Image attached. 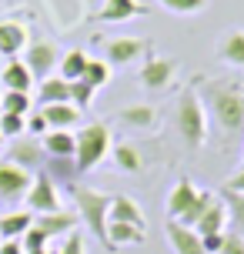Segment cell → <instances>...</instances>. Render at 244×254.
Listing matches in <instances>:
<instances>
[{
	"label": "cell",
	"mask_w": 244,
	"mask_h": 254,
	"mask_svg": "<svg viewBox=\"0 0 244 254\" xmlns=\"http://www.w3.org/2000/svg\"><path fill=\"white\" fill-rule=\"evenodd\" d=\"M107 221H124V224H134V228H147V217H144L141 204L134 197H127V194H114Z\"/></svg>",
	"instance_id": "obj_16"
},
{
	"label": "cell",
	"mask_w": 244,
	"mask_h": 254,
	"mask_svg": "<svg viewBox=\"0 0 244 254\" xmlns=\"http://www.w3.org/2000/svg\"><path fill=\"white\" fill-rule=\"evenodd\" d=\"M194 197H197V188L191 184V178H181L174 190L167 194V221H181V214L194 204Z\"/></svg>",
	"instance_id": "obj_17"
},
{
	"label": "cell",
	"mask_w": 244,
	"mask_h": 254,
	"mask_svg": "<svg viewBox=\"0 0 244 254\" xmlns=\"http://www.w3.org/2000/svg\"><path fill=\"white\" fill-rule=\"evenodd\" d=\"M201 244H204L207 254H218L221 244H224V231H221V234H201Z\"/></svg>",
	"instance_id": "obj_40"
},
{
	"label": "cell",
	"mask_w": 244,
	"mask_h": 254,
	"mask_svg": "<svg viewBox=\"0 0 244 254\" xmlns=\"http://www.w3.org/2000/svg\"><path fill=\"white\" fill-rule=\"evenodd\" d=\"M218 254H244V238L234 231H224V244H221Z\"/></svg>",
	"instance_id": "obj_37"
},
{
	"label": "cell",
	"mask_w": 244,
	"mask_h": 254,
	"mask_svg": "<svg viewBox=\"0 0 244 254\" xmlns=\"http://www.w3.org/2000/svg\"><path fill=\"white\" fill-rule=\"evenodd\" d=\"M30 184H34L30 171L10 164L7 157L0 161V201H20V197H27Z\"/></svg>",
	"instance_id": "obj_10"
},
{
	"label": "cell",
	"mask_w": 244,
	"mask_h": 254,
	"mask_svg": "<svg viewBox=\"0 0 244 254\" xmlns=\"http://www.w3.org/2000/svg\"><path fill=\"white\" fill-rule=\"evenodd\" d=\"M111 154H114V164L121 167L124 174H137V171L144 167V161H141V154H137L134 144H114Z\"/></svg>",
	"instance_id": "obj_28"
},
{
	"label": "cell",
	"mask_w": 244,
	"mask_h": 254,
	"mask_svg": "<svg viewBox=\"0 0 244 254\" xmlns=\"http://www.w3.org/2000/svg\"><path fill=\"white\" fill-rule=\"evenodd\" d=\"M137 13H144L137 0H104V7L94 13V20L97 24H124V20H134Z\"/></svg>",
	"instance_id": "obj_14"
},
{
	"label": "cell",
	"mask_w": 244,
	"mask_h": 254,
	"mask_svg": "<svg viewBox=\"0 0 244 254\" xmlns=\"http://www.w3.org/2000/svg\"><path fill=\"white\" fill-rule=\"evenodd\" d=\"M44 174H47L54 184H67V188H74V181L80 178L77 161H74V157H47Z\"/></svg>",
	"instance_id": "obj_22"
},
{
	"label": "cell",
	"mask_w": 244,
	"mask_h": 254,
	"mask_svg": "<svg viewBox=\"0 0 244 254\" xmlns=\"http://www.w3.org/2000/svg\"><path fill=\"white\" fill-rule=\"evenodd\" d=\"M0 84H3V90H24V94H30V87H34V74L27 70L24 61L13 57V61L0 70Z\"/></svg>",
	"instance_id": "obj_20"
},
{
	"label": "cell",
	"mask_w": 244,
	"mask_h": 254,
	"mask_svg": "<svg viewBox=\"0 0 244 254\" xmlns=\"http://www.w3.org/2000/svg\"><path fill=\"white\" fill-rule=\"evenodd\" d=\"M70 101V84H67L64 77H44L37 87V104L40 107H47V104H64Z\"/></svg>",
	"instance_id": "obj_23"
},
{
	"label": "cell",
	"mask_w": 244,
	"mask_h": 254,
	"mask_svg": "<svg viewBox=\"0 0 244 254\" xmlns=\"http://www.w3.org/2000/svg\"><path fill=\"white\" fill-rule=\"evenodd\" d=\"M101 47H104V61L111 67H130V64H137L141 57L151 54V44L144 37H101Z\"/></svg>",
	"instance_id": "obj_5"
},
{
	"label": "cell",
	"mask_w": 244,
	"mask_h": 254,
	"mask_svg": "<svg viewBox=\"0 0 244 254\" xmlns=\"http://www.w3.org/2000/svg\"><path fill=\"white\" fill-rule=\"evenodd\" d=\"M24 64H27V70L34 74V80L51 77V70L61 64L57 44H54V40H30V44H27V51H24Z\"/></svg>",
	"instance_id": "obj_8"
},
{
	"label": "cell",
	"mask_w": 244,
	"mask_h": 254,
	"mask_svg": "<svg viewBox=\"0 0 244 254\" xmlns=\"http://www.w3.org/2000/svg\"><path fill=\"white\" fill-rule=\"evenodd\" d=\"M111 74H114V67L107 61H94V57H87V67H84V77L80 80H87L90 87L97 90V87H104L107 80H111Z\"/></svg>",
	"instance_id": "obj_32"
},
{
	"label": "cell",
	"mask_w": 244,
	"mask_h": 254,
	"mask_svg": "<svg viewBox=\"0 0 244 254\" xmlns=\"http://www.w3.org/2000/svg\"><path fill=\"white\" fill-rule=\"evenodd\" d=\"M147 231L134 228V224H124V221H107V251H121V248H134V244H144Z\"/></svg>",
	"instance_id": "obj_15"
},
{
	"label": "cell",
	"mask_w": 244,
	"mask_h": 254,
	"mask_svg": "<svg viewBox=\"0 0 244 254\" xmlns=\"http://www.w3.org/2000/svg\"><path fill=\"white\" fill-rule=\"evenodd\" d=\"M27 211L30 214H54V211H61V197H57V184H54L44 171L34 174V184L27 190Z\"/></svg>",
	"instance_id": "obj_7"
},
{
	"label": "cell",
	"mask_w": 244,
	"mask_h": 254,
	"mask_svg": "<svg viewBox=\"0 0 244 254\" xmlns=\"http://www.w3.org/2000/svg\"><path fill=\"white\" fill-rule=\"evenodd\" d=\"M214 54H218V61H224L228 67L244 70V30H241V27H234V30H228V34H221Z\"/></svg>",
	"instance_id": "obj_13"
},
{
	"label": "cell",
	"mask_w": 244,
	"mask_h": 254,
	"mask_svg": "<svg viewBox=\"0 0 244 254\" xmlns=\"http://www.w3.org/2000/svg\"><path fill=\"white\" fill-rule=\"evenodd\" d=\"M47 241H51V238H47V234H44L37 224H30V228H27V234L20 238L24 251H44V248H47Z\"/></svg>",
	"instance_id": "obj_36"
},
{
	"label": "cell",
	"mask_w": 244,
	"mask_h": 254,
	"mask_svg": "<svg viewBox=\"0 0 244 254\" xmlns=\"http://www.w3.org/2000/svg\"><path fill=\"white\" fill-rule=\"evenodd\" d=\"M70 197L77 204V217L90 228V234L107 248V214H111V201L114 197L104 194V190H94V188H80V184L70 188Z\"/></svg>",
	"instance_id": "obj_3"
},
{
	"label": "cell",
	"mask_w": 244,
	"mask_h": 254,
	"mask_svg": "<svg viewBox=\"0 0 244 254\" xmlns=\"http://www.w3.org/2000/svg\"><path fill=\"white\" fill-rule=\"evenodd\" d=\"M27 254H47V248H44V251H27Z\"/></svg>",
	"instance_id": "obj_43"
},
{
	"label": "cell",
	"mask_w": 244,
	"mask_h": 254,
	"mask_svg": "<svg viewBox=\"0 0 244 254\" xmlns=\"http://www.w3.org/2000/svg\"><path fill=\"white\" fill-rule=\"evenodd\" d=\"M197 97L204 101V111L221 127V134H241L244 130V90L224 80H197Z\"/></svg>",
	"instance_id": "obj_1"
},
{
	"label": "cell",
	"mask_w": 244,
	"mask_h": 254,
	"mask_svg": "<svg viewBox=\"0 0 244 254\" xmlns=\"http://www.w3.org/2000/svg\"><path fill=\"white\" fill-rule=\"evenodd\" d=\"M40 114H44V121H47V124H51V130H70V127L80 121V111L70 101H64V104H47V107H40Z\"/></svg>",
	"instance_id": "obj_19"
},
{
	"label": "cell",
	"mask_w": 244,
	"mask_h": 254,
	"mask_svg": "<svg viewBox=\"0 0 244 254\" xmlns=\"http://www.w3.org/2000/svg\"><path fill=\"white\" fill-rule=\"evenodd\" d=\"M30 44V34H27V24L24 20H0V54L3 57H17V54L27 51Z\"/></svg>",
	"instance_id": "obj_12"
},
{
	"label": "cell",
	"mask_w": 244,
	"mask_h": 254,
	"mask_svg": "<svg viewBox=\"0 0 244 254\" xmlns=\"http://www.w3.org/2000/svg\"><path fill=\"white\" fill-rule=\"evenodd\" d=\"M174 124H178V134L184 140V147H204L207 140V111H204V101L197 97V90L187 87L181 90L178 104H174Z\"/></svg>",
	"instance_id": "obj_2"
},
{
	"label": "cell",
	"mask_w": 244,
	"mask_h": 254,
	"mask_svg": "<svg viewBox=\"0 0 244 254\" xmlns=\"http://www.w3.org/2000/svg\"><path fill=\"white\" fill-rule=\"evenodd\" d=\"M61 254H84V234H80V231L64 234V248H61Z\"/></svg>",
	"instance_id": "obj_38"
},
{
	"label": "cell",
	"mask_w": 244,
	"mask_h": 254,
	"mask_svg": "<svg viewBox=\"0 0 244 254\" xmlns=\"http://www.w3.org/2000/svg\"><path fill=\"white\" fill-rule=\"evenodd\" d=\"M174 77H178V61H174V57H157V54H147V61H144L137 80H141L147 90L161 94V90H167L171 84H174Z\"/></svg>",
	"instance_id": "obj_6"
},
{
	"label": "cell",
	"mask_w": 244,
	"mask_h": 254,
	"mask_svg": "<svg viewBox=\"0 0 244 254\" xmlns=\"http://www.w3.org/2000/svg\"><path fill=\"white\" fill-rule=\"evenodd\" d=\"M224 211H228V224H231V231L244 238V194H238V190H224Z\"/></svg>",
	"instance_id": "obj_27"
},
{
	"label": "cell",
	"mask_w": 244,
	"mask_h": 254,
	"mask_svg": "<svg viewBox=\"0 0 244 254\" xmlns=\"http://www.w3.org/2000/svg\"><path fill=\"white\" fill-rule=\"evenodd\" d=\"M74 137H77V154H74V161H77L80 174H87L90 167H97L104 157L111 154V147H114V140H111V127L101 124V121L84 124Z\"/></svg>",
	"instance_id": "obj_4"
},
{
	"label": "cell",
	"mask_w": 244,
	"mask_h": 254,
	"mask_svg": "<svg viewBox=\"0 0 244 254\" xmlns=\"http://www.w3.org/2000/svg\"><path fill=\"white\" fill-rule=\"evenodd\" d=\"M94 94H97V90L90 87L87 80H70V104H74L77 111H87L90 104H94Z\"/></svg>",
	"instance_id": "obj_33"
},
{
	"label": "cell",
	"mask_w": 244,
	"mask_h": 254,
	"mask_svg": "<svg viewBox=\"0 0 244 254\" xmlns=\"http://www.w3.org/2000/svg\"><path fill=\"white\" fill-rule=\"evenodd\" d=\"M214 201H218V194H214V190H197L194 204L184 211V214H181V224H184V228H194V224H197V217L204 214V211H207Z\"/></svg>",
	"instance_id": "obj_31"
},
{
	"label": "cell",
	"mask_w": 244,
	"mask_h": 254,
	"mask_svg": "<svg viewBox=\"0 0 244 254\" xmlns=\"http://www.w3.org/2000/svg\"><path fill=\"white\" fill-rule=\"evenodd\" d=\"M40 144H44L47 157H74L77 154V137L70 130H47Z\"/></svg>",
	"instance_id": "obj_21"
},
{
	"label": "cell",
	"mask_w": 244,
	"mask_h": 254,
	"mask_svg": "<svg viewBox=\"0 0 244 254\" xmlns=\"http://www.w3.org/2000/svg\"><path fill=\"white\" fill-rule=\"evenodd\" d=\"M241 167H244V161H241Z\"/></svg>",
	"instance_id": "obj_46"
},
{
	"label": "cell",
	"mask_w": 244,
	"mask_h": 254,
	"mask_svg": "<svg viewBox=\"0 0 244 254\" xmlns=\"http://www.w3.org/2000/svg\"><path fill=\"white\" fill-rule=\"evenodd\" d=\"M157 3L167 7L171 13H178V17H194L207 7V0H157Z\"/></svg>",
	"instance_id": "obj_34"
},
{
	"label": "cell",
	"mask_w": 244,
	"mask_h": 254,
	"mask_svg": "<svg viewBox=\"0 0 244 254\" xmlns=\"http://www.w3.org/2000/svg\"><path fill=\"white\" fill-rule=\"evenodd\" d=\"M0 140H3V134H0Z\"/></svg>",
	"instance_id": "obj_45"
},
{
	"label": "cell",
	"mask_w": 244,
	"mask_h": 254,
	"mask_svg": "<svg viewBox=\"0 0 244 254\" xmlns=\"http://www.w3.org/2000/svg\"><path fill=\"white\" fill-rule=\"evenodd\" d=\"M47 130H51V124H47V121H44V114H27V134H34V137H44V134H47Z\"/></svg>",
	"instance_id": "obj_39"
},
{
	"label": "cell",
	"mask_w": 244,
	"mask_h": 254,
	"mask_svg": "<svg viewBox=\"0 0 244 254\" xmlns=\"http://www.w3.org/2000/svg\"><path fill=\"white\" fill-rule=\"evenodd\" d=\"M194 231H197V234H221V231H224V201H214V204H211L204 214L197 217Z\"/></svg>",
	"instance_id": "obj_26"
},
{
	"label": "cell",
	"mask_w": 244,
	"mask_h": 254,
	"mask_svg": "<svg viewBox=\"0 0 244 254\" xmlns=\"http://www.w3.org/2000/svg\"><path fill=\"white\" fill-rule=\"evenodd\" d=\"M154 107L151 104H130V107H124V111H117V121H124L127 127H134V130H151L154 127Z\"/></svg>",
	"instance_id": "obj_25"
},
{
	"label": "cell",
	"mask_w": 244,
	"mask_h": 254,
	"mask_svg": "<svg viewBox=\"0 0 244 254\" xmlns=\"http://www.w3.org/2000/svg\"><path fill=\"white\" fill-rule=\"evenodd\" d=\"M30 224H34V214H30V211L3 214V217H0V238H3V241H20Z\"/></svg>",
	"instance_id": "obj_24"
},
{
	"label": "cell",
	"mask_w": 244,
	"mask_h": 254,
	"mask_svg": "<svg viewBox=\"0 0 244 254\" xmlns=\"http://www.w3.org/2000/svg\"><path fill=\"white\" fill-rule=\"evenodd\" d=\"M241 90H244V87H241Z\"/></svg>",
	"instance_id": "obj_47"
},
{
	"label": "cell",
	"mask_w": 244,
	"mask_h": 254,
	"mask_svg": "<svg viewBox=\"0 0 244 254\" xmlns=\"http://www.w3.org/2000/svg\"><path fill=\"white\" fill-rule=\"evenodd\" d=\"M77 214H70V211H54V214H37L34 217V224H37L47 238H64L70 231L77 228Z\"/></svg>",
	"instance_id": "obj_18"
},
{
	"label": "cell",
	"mask_w": 244,
	"mask_h": 254,
	"mask_svg": "<svg viewBox=\"0 0 244 254\" xmlns=\"http://www.w3.org/2000/svg\"><path fill=\"white\" fill-rule=\"evenodd\" d=\"M47 254H61V251H51V248H47Z\"/></svg>",
	"instance_id": "obj_44"
},
{
	"label": "cell",
	"mask_w": 244,
	"mask_h": 254,
	"mask_svg": "<svg viewBox=\"0 0 244 254\" xmlns=\"http://www.w3.org/2000/svg\"><path fill=\"white\" fill-rule=\"evenodd\" d=\"M30 104H34V97L24 94V90H3V94H0V114H20V117H27V114H30Z\"/></svg>",
	"instance_id": "obj_29"
},
{
	"label": "cell",
	"mask_w": 244,
	"mask_h": 254,
	"mask_svg": "<svg viewBox=\"0 0 244 254\" xmlns=\"http://www.w3.org/2000/svg\"><path fill=\"white\" fill-rule=\"evenodd\" d=\"M27 130V117L20 114H0V134L3 137H20Z\"/></svg>",
	"instance_id": "obj_35"
},
{
	"label": "cell",
	"mask_w": 244,
	"mask_h": 254,
	"mask_svg": "<svg viewBox=\"0 0 244 254\" xmlns=\"http://www.w3.org/2000/svg\"><path fill=\"white\" fill-rule=\"evenodd\" d=\"M167 244L174 248V254H207L204 251V244H201V234L194 228H184L181 221H167Z\"/></svg>",
	"instance_id": "obj_11"
},
{
	"label": "cell",
	"mask_w": 244,
	"mask_h": 254,
	"mask_svg": "<svg viewBox=\"0 0 244 254\" xmlns=\"http://www.w3.org/2000/svg\"><path fill=\"white\" fill-rule=\"evenodd\" d=\"M0 254H27V251H24V244H20V241H3V244H0Z\"/></svg>",
	"instance_id": "obj_42"
},
{
	"label": "cell",
	"mask_w": 244,
	"mask_h": 254,
	"mask_svg": "<svg viewBox=\"0 0 244 254\" xmlns=\"http://www.w3.org/2000/svg\"><path fill=\"white\" fill-rule=\"evenodd\" d=\"M224 190H238V194H244V167L234 174L231 181H228V184H224Z\"/></svg>",
	"instance_id": "obj_41"
},
{
	"label": "cell",
	"mask_w": 244,
	"mask_h": 254,
	"mask_svg": "<svg viewBox=\"0 0 244 254\" xmlns=\"http://www.w3.org/2000/svg\"><path fill=\"white\" fill-rule=\"evenodd\" d=\"M7 161L30 171V174H37L47 164V151H44V144L37 137H24V140H13L10 147H7Z\"/></svg>",
	"instance_id": "obj_9"
},
{
	"label": "cell",
	"mask_w": 244,
	"mask_h": 254,
	"mask_svg": "<svg viewBox=\"0 0 244 254\" xmlns=\"http://www.w3.org/2000/svg\"><path fill=\"white\" fill-rule=\"evenodd\" d=\"M84 67H87V54L84 51H67L61 57V64H57V70H61V77H64L67 84L70 80H80L84 77Z\"/></svg>",
	"instance_id": "obj_30"
}]
</instances>
